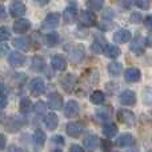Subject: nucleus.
Instances as JSON below:
<instances>
[{
  "instance_id": "f257e3e1",
  "label": "nucleus",
  "mask_w": 152,
  "mask_h": 152,
  "mask_svg": "<svg viewBox=\"0 0 152 152\" xmlns=\"http://www.w3.org/2000/svg\"><path fill=\"white\" fill-rule=\"evenodd\" d=\"M118 119L120 123L126 124V126H128V127L134 126V124L136 123V116H135V113L131 112L129 110H123V108L118 111Z\"/></svg>"
},
{
  "instance_id": "f03ea898",
  "label": "nucleus",
  "mask_w": 152,
  "mask_h": 152,
  "mask_svg": "<svg viewBox=\"0 0 152 152\" xmlns=\"http://www.w3.org/2000/svg\"><path fill=\"white\" fill-rule=\"evenodd\" d=\"M68 56H69V61H71V63L79 64L84 59V47L83 45H80V44L71 47L69 48Z\"/></svg>"
},
{
  "instance_id": "7ed1b4c3",
  "label": "nucleus",
  "mask_w": 152,
  "mask_h": 152,
  "mask_svg": "<svg viewBox=\"0 0 152 152\" xmlns=\"http://www.w3.org/2000/svg\"><path fill=\"white\" fill-rule=\"evenodd\" d=\"M60 84L66 92H72L75 88V86L77 84V77H76L74 74H67L61 77Z\"/></svg>"
},
{
  "instance_id": "20e7f679",
  "label": "nucleus",
  "mask_w": 152,
  "mask_h": 152,
  "mask_svg": "<svg viewBox=\"0 0 152 152\" xmlns=\"http://www.w3.org/2000/svg\"><path fill=\"white\" fill-rule=\"evenodd\" d=\"M79 21H80L81 26H86V27L95 26L96 24V16H95L94 12H91L88 10L81 11L80 16H79Z\"/></svg>"
},
{
  "instance_id": "39448f33",
  "label": "nucleus",
  "mask_w": 152,
  "mask_h": 152,
  "mask_svg": "<svg viewBox=\"0 0 152 152\" xmlns=\"http://www.w3.org/2000/svg\"><path fill=\"white\" fill-rule=\"evenodd\" d=\"M59 21H60V16L59 13H48L45 16L44 21H43V29H52V28H56L59 26Z\"/></svg>"
},
{
  "instance_id": "423d86ee",
  "label": "nucleus",
  "mask_w": 152,
  "mask_h": 152,
  "mask_svg": "<svg viewBox=\"0 0 152 152\" xmlns=\"http://www.w3.org/2000/svg\"><path fill=\"white\" fill-rule=\"evenodd\" d=\"M129 50L134 53H136V55H143L145 51V40L142 36H136L132 40L131 45H129Z\"/></svg>"
},
{
  "instance_id": "0eeeda50",
  "label": "nucleus",
  "mask_w": 152,
  "mask_h": 152,
  "mask_svg": "<svg viewBox=\"0 0 152 152\" xmlns=\"http://www.w3.org/2000/svg\"><path fill=\"white\" fill-rule=\"evenodd\" d=\"M29 89H31L32 95H35V96H39V95H42L43 92L45 91V83H44V80H43L42 77H35L34 80L31 81V84H29Z\"/></svg>"
},
{
  "instance_id": "6e6552de",
  "label": "nucleus",
  "mask_w": 152,
  "mask_h": 152,
  "mask_svg": "<svg viewBox=\"0 0 152 152\" xmlns=\"http://www.w3.org/2000/svg\"><path fill=\"white\" fill-rule=\"evenodd\" d=\"M26 11H27L26 5L21 1H12L10 5V13L12 18H21L26 13Z\"/></svg>"
},
{
  "instance_id": "1a4fd4ad",
  "label": "nucleus",
  "mask_w": 152,
  "mask_h": 152,
  "mask_svg": "<svg viewBox=\"0 0 152 152\" xmlns=\"http://www.w3.org/2000/svg\"><path fill=\"white\" fill-rule=\"evenodd\" d=\"M48 105L52 110H61L63 108V96L58 92H52L48 96Z\"/></svg>"
},
{
  "instance_id": "9d476101",
  "label": "nucleus",
  "mask_w": 152,
  "mask_h": 152,
  "mask_svg": "<svg viewBox=\"0 0 152 152\" xmlns=\"http://www.w3.org/2000/svg\"><path fill=\"white\" fill-rule=\"evenodd\" d=\"M66 131L71 137H79L83 132V124L77 123V121H69L66 127Z\"/></svg>"
},
{
  "instance_id": "9b49d317",
  "label": "nucleus",
  "mask_w": 152,
  "mask_h": 152,
  "mask_svg": "<svg viewBox=\"0 0 152 152\" xmlns=\"http://www.w3.org/2000/svg\"><path fill=\"white\" fill-rule=\"evenodd\" d=\"M79 111H80L79 103L76 100H69L66 104V107H64V115L67 118H75V116L79 115Z\"/></svg>"
},
{
  "instance_id": "f8f14e48",
  "label": "nucleus",
  "mask_w": 152,
  "mask_h": 152,
  "mask_svg": "<svg viewBox=\"0 0 152 152\" xmlns=\"http://www.w3.org/2000/svg\"><path fill=\"white\" fill-rule=\"evenodd\" d=\"M140 77H142L140 69L135 68V67L127 68L126 71H124V79H126L128 83H136V81L140 80Z\"/></svg>"
},
{
  "instance_id": "ddd939ff",
  "label": "nucleus",
  "mask_w": 152,
  "mask_h": 152,
  "mask_svg": "<svg viewBox=\"0 0 152 152\" xmlns=\"http://www.w3.org/2000/svg\"><path fill=\"white\" fill-rule=\"evenodd\" d=\"M119 100H120V103L123 105H134L135 103H136V95H135L134 91H129V89H127V91L121 92Z\"/></svg>"
},
{
  "instance_id": "4468645a",
  "label": "nucleus",
  "mask_w": 152,
  "mask_h": 152,
  "mask_svg": "<svg viewBox=\"0 0 152 152\" xmlns=\"http://www.w3.org/2000/svg\"><path fill=\"white\" fill-rule=\"evenodd\" d=\"M131 37H132L131 32H129L128 29L123 28V29H119V31L115 32V35H113V42L119 43V44H123V43L129 42Z\"/></svg>"
},
{
  "instance_id": "2eb2a0df",
  "label": "nucleus",
  "mask_w": 152,
  "mask_h": 152,
  "mask_svg": "<svg viewBox=\"0 0 152 152\" xmlns=\"http://www.w3.org/2000/svg\"><path fill=\"white\" fill-rule=\"evenodd\" d=\"M8 63L12 67H21L24 63H26V58H24L23 53L20 52H11L10 56H8Z\"/></svg>"
},
{
  "instance_id": "dca6fc26",
  "label": "nucleus",
  "mask_w": 152,
  "mask_h": 152,
  "mask_svg": "<svg viewBox=\"0 0 152 152\" xmlns=\"http://www.w3.org/2000/svg\"><path fill=\"white\" fill-rule=\"evenodd\" d=\"M29 28H31V21L28 19H19L13 24V31L18 32V34H24Z\"/></svg>"
},
{
  "instance_id": "f3484780",
  "label": "nucleus",
  "mask_w": 152,
  "mask_h": 152,
  "mask_svg": "<svg viewBox=\"0 0 152 152\" xmlns=\"http://www.w3.org/2000/svg\"><path fill=\"white\" fill-rule=\"evenodd\" d=\"M76 18H77V11H76V8L67 7L66 11H64V13H63L64 23L66 24H72L76 20Z\"/></svg>"
},
{
  "instance_id": "a211bd4d",
  "label": "nucleus",
  "mask_w": 152,
  "mask_h": 152,
  "mask_svg": "<svg viewBox=\"0 0 152 152\" xmlns=\"http://www.w3.org/2000/svg\"><path fill=\"white\" fill-rule=\"evenodd\" d=\"M51 64H52V67L56 69V71H66L67 68V60L63 58V56H53L52 60H51Z\"/></svg>"
},
{
  "instance_id": "6ab92c4d",
  "label": "nucleus",
  "mask_w": 152,
  "mask_h": 152,
  "mask_svg": "<svg viewBox=\"0 0 152 152\" xmlns=\"http://www.w3.org/2000/svg\"><path fill=\"white\" fill-rule=\"evenodd\" d=\"M44 124H45V127H47L50 131H53V129H56V127H58V124H59L58 116H56L55 113H48V115H45Z\"/></svg>"
},
{
  "instance_id": "aec40b11",
  "label": "nucleus",
  "mask_w": 152,
  "mask_h": 152,
  "mask_svg": "<svg viewBox=\"0 0 152 152\" xmlns=\"http://www.w3.org/2000/svg\"><path fill=\"white\" fill-rule=\"evenodd\" d=\"M116 144L119 147H129L134 144V136L131 134H123L119 136V139L116 140Z\"/></svg>"
},
{
  "instance_id": "412c9836",
  "label": "nucleus",
  "mask_w": 152,
  "mask_h": 152,
  "mask_svg": "<svg viewBox=\"0 0 152 152\" xmlns=\"http://www.w3.org/2000/svg\"><path fill=\"white\" fill-rule=\"evenodd\" d=\"M104 53H105V56H107V58L116 59V58H119V56H120L121 51H120V48H119L118 45L110 44V45H107V47L104 48Z\"/></svg>"
},
{
  "instance_id": "4be33fe9",
  "label": "nucleus",
  "mask_w": 152,
  "mask_h": 152,
  "mask_svg": "<svg viewBox=\"0 0 152 152\" xmlns=\"http://www.w3.org/2000/svg\"><path fill=\"white\" fill-rule=\"evenodd\" d=\"M45 140H47V136H45L44 131H43V129H40V128L35 129V132H34V142H35V144H36L37 147H43V145L45 144Z\"/></svg>"
},
{
  "instance_id": "5701e85b",
  "label": "nucleus",
  "mask_w": 152,
  "mask_h": 152,
  "mask_svg": "<svg viewBox=\"0 0 152 152\" xmlns=\"http://www.w3.org/2000/svg\"><path fill=\"white\" fill-rule=\"evenodd\" d=\"M97 144H99V139H97L96 135H89L84 139V147L89 151H94L97 147Z\"/></svg>"
},
{
  "instance_id": "b1692460",
  "label": "nucleus",
  "mask_w": 152,
  "mask_h": 152,
  "mask_svg": "<svg viewBox=\"0 0 152 152\" xmlns=\"http://www.w3.org/2000/svg\"><path fill=\"white\" fill-rule=\"evenodd\" d=\"M103 134L107 137H113L118 134V126L115 123H105L103 126Z\"/></svg>"
},
{
  "instance_id": "393cba45",
  "label": "nucleus",
  "mask_w": 152,
  "mask_h": 152,
  "mask_svg": "<svg viewBox=\"0 0 152 152\" xmlns=\"http://www.w3.org/2000/svg\"><path fill=\"white\" fill-rule=\"evenodd\" d=\"M59 42H60V36L58 32H50L45 36V45L47 47H55L59 44Z\"/></svg>"
},
{
  "instance_id": "a878e982",
  "label": "nucleus",
  "mask_w": 152,
  "mask_h": 152,
  "mask_svg": "<svg viewBox=\"0 0 152 152\" xmlns=\"http://www.w3.org/2000/svg\"><path fill=\"white\" fill-rule=\"evenodd\" d=\"M45 68V60L42 58V56H34L32 58V69L34 71H43Z\"/></svg>"
},
{
  "instance_id": "bb28decb",
  "label": "nucleus",
  "mask_w": 152,
  "mask_h": 152,
  "mask_svg": "<svg viewBox=\"0 0 152 152\" xmlns=\"http://www.w3.org/2000/svg\"><path fill=\"white\" fill-rule=\"evenodd\" d=\"M107 69L112 76H119L123 72V66L120 63H118V61H112V63L108 64Z\"/></svg>"
},
{
  "instance_id": "cd10ccee",
  "label": "nucleus",
  "mask_w": 152,
  "mask_h": 152,
  "mask_svg": "<svg viewBox=\"0 0 152 152\" xmlns=\"http://www.w3.org/2000/svg\"><path fill=\"white\" fill-rule=\"evenodd\" d=\"M89 100H91V103L99 105V104H103V103H104L105 96L102 91H94L91 94V96H89Z\"/></svg>"
},
{
  "instance_id": "c85d7f7f",
  "label": "nucleus",
  "mask_w": 152,
  "mask_h": 152,
  "mask_svg": "<svg viewBox=\"0 0 152 152\" xmlns=\"http://www.w3.org/2000/svg\"><path fill=\"white\" fill-rule=\"evenodd\" d=\"M13 45L21 51L29 50V42H28V39H26V37H16V39L13 40Z\"/></svg>"
},
{
  "instance_id": "c756f323",
  "label": "nucleus",
  "mask_w": 152,
  "mask_h": 152,
  "mask_svg": "<svg viewBox=\"0 0 152 152\" xmlns=\"http://www.w3.org/2000/svg\"><path fill=\"white\" fill-rule=\"evenodd\" d=\"M31 111H32V102L29 99H27V97L21 99V102H20V112L24 113V115H27V113H29Z\"/></svg>"
},
{
  "instance_id": "7c9ffc66",
  "label": "nucleus",
  "mask_w": 152,
  "mask_h": 152,
  "mask_svg": "<svg viewBox=\"0 0 152 152\" xmlns=\"http://www.w3.org/2000/svg\"><path fill=\"white\" fill-rule=\"evenodd\" d=\"M105 47H107L105 43H102L100 40H95V42L92 43V45H91V51L94 53H102V52H104Z\"/></svg>"
},
{
  "instance_id": "2f4dec72",
  "label": "nucleus",
  "mask_w": 152,
  "mask_h": 152,
  "mask_svg": "<svg viewBox=\"0 0 152 152\" xmlns=\"http://www.w3.org/2000/svg\"><path fill=\"white\" fill-rule=\"evenodd\" d=\"M103 5H104L103 0H89V1H87V7L91 8V12L92 11H100Z\"/></svg>"
},
{
  "instance_id": "473e14b6",
  "label": "nucleus",
  "mask_w": 152,
  "mask_h": 152,
  "mask_svg": "<svg viewBox=\"0 0 152 152\" xmlns=\"http://www.w3.org/2000/svg\"><path fill=\"white\" fill-rule=\"evenodd\" d=\"M11 39V32L7 27H0V42H7Z\"/></svg>"
},
{
  "instance_id": "72a5a7b5",
  "label": "nucleus",
  "mask_w": 152,
  "mask_h": 152,
  "mask_svg": "<svg viewBox=\"0 0 152 152\" xmlns=\"http://www.w3.org/2000/svg\"><path fill=\"white\" fill-rule=\"evenodd\" d=\"M143 102L147 105H152V88H147L143 92Z\"/></svg>"
},
{
  "instance_id": "f704fd0d",
  "label": "nucleus",
  "mask_w": 152,
  "mask_h": 152,
  "mask_svg": "<svg viewBox=\"0 0 152 152\" xmlns=\"http://www.w3.org/2000/svg\"><path fill=\"white\" fill-rule=\"evenodd\" d=\"M100 148L104 152H111L112 151V143L108 139H102L100 140Z\"/></svg>"
},
{
  "instance_id": "c9c22d12",
  "label": "nucleus",
  "mask_w": 152,
  "mask_h": 152,
  "mask_svg": "<svg viewBox=\"0 0 152 152\" xmlns=\"http://www.w3.org/2000/svg\"><path fill=\"white\" fill-rule=\"evenodd\" d=\"M97 116H100V119H103V120H107V119H110L111 113H110V108H102V110H97Z\"/></svg>"
},
{
  "instance_id": "e433bc0d",
  "label": "nucleus",
  "mask_w": 152,
  "mask_h": 152,
  "mask_svg": "<svg viewBox=\"0 0 152 152\" xmlns=\"http://www.w3.org/2000/svg\"><path fill=\"white\" fill-rule=\"evenodd\" d=\"M129 21H131V23H135V24L142 23V21H143V16H142V13H140V12H134V13H131Z\"/></svg>"
},
{
  "instance_id": "4c0bfd02",
  "label": "nucleus",
  "mask_w": 152,
  "mask_h": 152,
  "mask_svg": "<svg viewBox=\"0 0 152 152\" xmlns=\"http://www.w3.org/2000/svg\"><path fill=\"white\" fill-rule=\"evenodd\" d=\"M135 5L139 7V8H142V10H148L150 3H148L147 0H136V1H135Z\"/></svg>"
},
{
  "instance_id": "58836bf2",
  "label": "nucleus",
  "mask_w": 152,
  "mask_h": 152,
  "mask_svg": "<svg viewBox=\"0 0 152 152\" xmlns=\"http://www.w3.org/2000/svg\"><path fill=\"white\" fill-rule=\"evenodd\" d=\"M35 110H36V112L39 113H43L45 111V104L43 102H37L36 105H35Z\"/></svg>"
},
{
  "instance_id": "ea45409f",
  "label": "nucleus",
  "mask_w": 152,
  "mask_h": 152,
  "mask_svg": "<svg viewBox=\"0 0 152 152\" xmlns=\"http://www.w3.org/2000/svg\"><path fill=\"white\" fill-rule=\"evenodd\" d=\"M7 103H8V100H7V97H5V95H0V110L4 108L5 105H7Z\"/></svg>"
},
{
  "instance_id": "a19ab883",
  "label": "nucleus",
  "mask_w": 152,
  "mask_h": 152,
  "mask_svg": "<svg viewBox=\"0 0 152 152\" xmlns=\"http://www.w3.org/2000/svg\"><path fill=\"white\" fill-rule=\"evenodd\" d=\"M5 143H7V140H5V136L3 134H0V151L5 148Z\"/></svg>"
},
{
  "instance_id": "79ce46f5",
  "label": "nucleus",
  "mask_w": 152,
  "mask_h": 152,
  "mask_svg": "<svg viewBox=\"0 0 152 152\" xmlns=\"http://www.w3.org/2000/svg\"><path fill=\"white\" fill-rule=\"evenodd\" d=\"M71 152H86L79 144H72L71 145Z\"/></svg>"
},
{
  "instance_id": "37998d69",
  "label": "nucleus",
  "mask_w": 152,
  "mask_h": 152,
  "mask_svg": "<svg viewBox=\"0 0 152 152\" xmlns=\"http://www.w3.org/2000/svg\"><path fill=\"white\" fill-rule=\"evenodd\" d=\"M52 142L56 143V144H60V145L64 144V140H63V137H61V136H53L52 137Z\"/></svg>"
},
{
  "instance_id": "c03bdc74",
  "label": "nucleus",
  "mask_w": 152,
  "mask_h": 152,
  "mask_svg": "<svg viewBox=\"0 0 152 152\" xmlns=\"http://www.w3.org/2000/svg\"><path fill=\"white\" fill-rule=\"evenodd\" d=\"M144 24L147 27H150V28H152V15H148L147 18L144 19Z\"/></svg>"
},
{
  "instance_id": "a18cd8bd",
  "label": "nucleus",
  "mask_w": 152,
  "mask_h": 152,
  "mask_svg": "<svg viewBox=\"0 0 152 152\" xmlns=\"http://www.w3.org/2000/svg\"><path fill=\"white\" fill-rule=\"evenodd\" d=\"M104 18H107V19H110V20H112V19H113V13H112V11H111V10L104 11Z\"/></svg>"
},
{
  "instance_id": "49530a36",
  "label": "nucleus",
  "mask_w": 152,
  "mask_h": 152,
  "mask_svg": "<svg viewBox=\"0 0 152 152\" xmlns=\"http://www.w3.org/2000/svg\"><path fill=\"white\" fill-rule=\"evenodd\" d=\"M4 19H5V8L0 4V21L4 20Z\"/></svg>"
},
{
  "instance_id": "de8ad7c7",
  "label": "nucleus",
  "mask_w": 152,
  "mask_h": 152,
  "mask_svg": "<svg viewBox=\"0 0 152 152\" xmlns=\"http://www.w3.org/2000/svg\"><path fill=\"white\" fill-rule=\"evenodd\" d=\"M8 152H24V151L21 150L20 147H16V145H11L10 150H8Z\"/></svg>"
},
{
  "instance_id": "09e8293b",
  "label": "nucleus",
  "mask_w": 152,
  "mask_h": 152,
  "mask_svg": "<svg viewBox=\"0 0 152 152\" xmlns=\"http://www.w3.org/2000/svg\"><path fill=\"white\" fill-rule=\"evenodd\" d=\"M5 52H8V45L7 44H0V53L4 55Z\"/></svg>"
},
{
  "instance_id": "8fccbe9b",
  "label": "nucleus",
  "mask_w": 152,
  "mask_h": 152,
  "mask_svg": "<svg viewBox=\"0 0 152 152\" xmlns=\"http://www.w3.org/2000/svg\"><path fill=\"white\" fill-rule=\"evenodd\" d=\"M145 44L150 45V47H152V32H151L150 35H148L147 39H145Z\"/></svg>"
},
{
  "instance_id": "3c124183",
  "label": "nucleus",
  "mask_w": 152,
  "mask_h": 152,
  "mask_svg": "<svg viewBox=\"0 0 152 152\" xmlns=\"http://www.w3.org/2000/svg\"><path fill=\"white\" fill-rule=\"evenodd\" d=\"M52 152H61V150H53Z\"/></svg>"
},
{
  "instance_id": "603ef678",
  "label": "nucleus",
  "mask_w": 152,
  "mask_h": 152,
  "mask_svg": "<svg viewBox=\"0 0 152 152\" xmlns=\"http://www.w3.org/2000/svg\"><path fill=\"white\" fill-rule=\"evenodd\" d=\"M150 152H152V151H150Z\"/></svg>"
}]
</instances>
